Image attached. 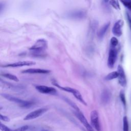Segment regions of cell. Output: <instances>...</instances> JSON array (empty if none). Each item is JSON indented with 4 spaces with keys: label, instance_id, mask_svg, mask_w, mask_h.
I'll return each mask as SVG.
<instances>
[{
    "label": "cell",
    "instance_id": "obj_15",
    "mask_svg": "<svg viewBox=\"0 0 131 131\" xmlns=\"http://www.w3.org/2000/svg\"><path fill=\"white\" fill-rule=\"evenodd\" d=\"M52 84L55 86L57 87V88H58V89H60V90H61L63 91L67 92H68V93H72V94H73L76 90L74 88H70V87H68V86H61L58 83H57L56 81H53Z\"/></svg>",
    "mask_w": 131,
    "mask_h": 131
},
{
    "label": "cell",
    "instance_id": "obj_1",
    "mask_svg": "<svg viewBox=\"0 0 131 131\" xmlns=\"http://www.w3.org/2000/svg\"><path fill=\"white\" fill-rule=\"evenodd\" d=\"M48 48V42L45 39H39L29 48L33 56L41 57L45 55V51Z\"/></svg>",
    "mask_w": 131,
    "mask_h": 131
},
{
    "label": "cell",
    "instance_id": "obj_22",
    "mask_svg": "<svg viewBox=\"0 0 131 131\" xmlns=\"http://www.w3.org/2000/svg\"><path fill=\"white\" fill-rule=\"evenodd\" d=\"M122 4L128 9L131 10V1L130 0H120Z\"/></svg>",
    "mask_w": 131,
    "mask_h": 131
},
{
    "label": "cell",
    "instance_id": "obj_14",
    "mask_svg": "<svg viewBox=\"0 0 131 131\" xmlns=\"http://www.w3.org/2000/svg\"><path fill=\"white\" fill-rule=\"evenodd\" d=\"M110 22H108L105 24L103 26L101 27V28L100 29V30L97 33V36L99 39H101L103 38L107 30H108L110 27Z\"/></svg>",
    "mask_w": 131,
    "mask_h": 131
},
{
    "label": "cell",
    "instance_id": "obj_24",
    "mask_svg": "<svg viewBox=\"0 0 131 131\" xmlns=\"http://www.w3.org/2000/svg\"><path fill=\"white\" fill-rule=\"evenodd\" d=\"M65 100L69 104V105H70L73 108H74V110H75V111H80L79 107L76 105V104L75 103H74L73 102L71 101L70 100H69V99H67V98L65 99Z\"/></svg>",
    "mask_w": 131,
    "mask_h": 131
},
{
    "label": "cell",
    "instance_id": "obj_6",
    "mask_svg": "<svg viewBox=\"0 0 131 131\" xmlns=\"http://www.w3.org/2000/svg\"><path fill=\"white\" fill-rule=\"evenodd\" d=\"M74 114L88 131L93 130L92 126L89 124L87 119H86V118L85 117V116H84V115L81 112L80 110L78 111H75L74 112Z\"/></svg>",
    "mask_w": 131,
    "mask_h": 131
},
{
    "label": "cell",
    "instance_id": "obj_10",
    "mask_svg": "<svg viewBox=\"0 0 131 131\" xmlns=\"http://www.w3.org/2000/svg\"><path fill=\"white\" fill-rule=\"evenodd\" d=\"M123 21L121 19L117 20L115 23L112 28V33L115 36L117 37H120L122 35V28L123 26Z\"/></svg>",
    "mask_w": 131,
    "mask_h": 131
},
{
    "label": "cell",
    "instance_id": "obj_18",
    "mask_svg": "<svg viewBox=\"0 0 131 131\" xmlns=\"http://www.w3.org/2000/svg\"><path fill=\"white\" fill-rule=\"evenodd\" d=\"M2 75L3 76H4V77L8 78L9 79L12 80L13 81H14L16 82L19 81L18 78L15 75H13V74H12L10 73H4V74H2Z\"/></svg>",
    "mask_w": 131,
    "mask_h": 131
},
{
    "label": "cell",
    "instance_id": "obj_31",
    "mask_svg": "<svg viewBox=\"0 0 131 131\" xmlns=\"http://www.w3.org/2000/svg\"><path fill=\"white\" fill-rule=\"evenodd\" d=\"M45 131H46V130H45Z\"/></svg>",
    "mask_w": 131,
    "mask_h": 131
},
{
    "label": "cell",
    "instance_id": "obj_4",
    "mask_svg": "<svg viewBox=\"0 0 131 131\" xmlns=\"http://www.w3.org/2000/svg\"><path fill=\"white\" fill-rule=\"evenodd\" d=\"M90 117L92 126L97 131H100L101 129V126L98 112L96 110H93L91 113Z\"/></svg>",
    "mask_w": 131,
    "mask_h": 131
},
{
    "label": "cell",
    "instance_id": "obj_27",
    "mask_svg": "<svg viewBox=\"0 0 131 131\" xmlns=\"http://www.w3.org/2000/svg\"><path fill=\"white\" fill-rule=\"evenodd\" d=\"M125 15H126V17L127 21V23H128V27H129L130 30H131V17L129 15V13L128 12H126Z\"/></svg>",
    "mask_w": 131,
    "mask_h": 131
},
{
    "label": "cell",
    "instance_id": "obj_3",
    "mask_svg": "<svg viewBox=\"0 0 131 131\" xmlns=\"http://www.w3.org/2000/svg\"><path fill=\"white\" fill-rule=\"evenodd\" d=\"M118 50L116 48L111 47L107 59V66L110 69H113L117 60Z\"/></svg>",
    "mask_w": 131,
    "mask_h": 131
},
{
    "label": "cell",
    "instance_id": "obj_16",
    "mask_svg": "<svg viewBox=\"0 0 131 131\" xmlns=\"http://www.w3.org/2000/svg\"><path fill=\"white\" fill-rule=\"evenodd\" d=\"M72 94L74 95L75 98L76 99H77L80 102H81V103H82L84 105H87L86 102L84 100L82 95L81 94V93L79 92V91H78L77 90H76V91Z\"/></svg>",
    "mask_w": 131,
    "mask_h": 131
},
{
    "label": "cell",
    "instance_id": "obj_17",
    "mask_svg": "<svg viewBox=\"0 0 131 131\" xmlns=\"http://www.w3.org/2000/svg\"><path fill=\"white\" fill-rule=\"evenodd\" d=\"M118 71H113L111 73H110L104 77V79L107 81L111 80L114 79H116L118 77Z\"/></svg>",
    "mask_w": 131,
    "mask_h": 131
},
{
    "label": "cell",
    "instance_id": "obj_29",
    "mask_svg": "<svg viewBox=\"0 0 131 131\" xmlns=\"http://www.w3.org/2000/svg\"><path fill=\"white\" fill-rule=\"evenodd\" d=\"M108 2H110V0H103V2L105 4H107Z\"/></svg>",
    "mask_w": 131,
    "mask_h": 131
},
{
    "label": "cell",
    "instance_id": "obj_8",
    "mask_svg": "<svg viewBox=\"0 0 131 131\" xmlns=\"http://www.w3.org/2000/svg\"><path fill=\"white\" fill-rule=\"evenodd\" d=\"M35 64L36 62L33 61H20L2 66V67L5 68H17L24 66H32L35 65Z\"/></svg>",
    "mask_w": 131,
    "mask_h": 131
},
{
    "label": "cell",
    "instance_id": "obj_21",
    "mask_svg": "<svg viewBox=\"0 0 131 131\" xmlns=\"http://www.w3.org/2000/svg\"><path fill=\"white\" fill-rule=\"evenodd\" d=\"M119 41L118 39L116 37H113L111 38L110 40L111 47L116 48V47L118 45Z\"/></svg>",
    "mask_w": 131,
    "mask_h": 131
},
{
    "label": "cell",
    "instance_id": "obj_25",
    "mask_svg": "<svg viewBox=\"0 0 131 131\" xmlns=\"http://www.w3.org/2000/svg\"><path fill=\"white\" fill-rule=\"evenodd\" d=\"M0 129L2 131H13V130L11 129L9 127L6 126L2 122L0 123Z\"/></svg>",
    "mask_w": 131,
    "mask_h": 131
},
{
    "label": "cell",
    "instance_id": "obj_2",
    "mask_svg": "<svg viewBox=\"0 0 131 131\" xmlns=\"http://www.w3.org/2000/svg\"><path fill=\"white\" fill-rule=\"evenodd\" d=\"M1 96L3 97H4L5 99H7V100H8L9 101L13 102L18 104V105H19V106L23 107V108L29 107L31 105H32L33 104V102H32L31 101L24 100L19 99L17 97L12 96L10 94H6V93H2Z\"/></svg>",
    "mask_w": 131,
    "mask_h": 131
},
{
    "label": "cell",
    "instance_id": "obj_30",
    "mask_svg": "<svg viewBox=\"0 0 131 131\" xmlns=\"http://www.w3.org/2000/svg\"><path fill=\"white\" fill-rule=\"evenodd\" d=\"M92 131H93V130H92Z\"/></svg>",
    "mask_w": 131,
    "mask_h": 131
},
{
    "label": "cell",
    "instance_id": "obj_9",
    "mask_svg": "<svg viewBox=\"0 0 131 131\" xmlns=\"http://www.w3.org/2000/svg\"><path fill=\"white\" fill-rule=\"evenodd\" d=\"M35 89L39 93L45 94H55L57 92L55 88L47 85H37L35 86Z\"/></svg>",
    "mask_w": 131,
    "mask_h": 131
},
{
    "label": "cell",
    "instance_id": "obj_13",
    "mask_svg": "<svg viewBox=\"0 0 131 131\" xmlns=\"http://www.w3.org/2000/svg\"><path fill=\"white\" fill-rule=\"evenodd\" d=\"M111 93L107 89H104L101 94V101L103 104H107L111 100Z\"/></svg>",
    "mask_w": 131,
    "mask_h": 131
},
{
    "label": "cell",
    "instance_id": "obj_28",
    "mask_svg": "<svg viewBox=\"0 0 131 131\" xmlns=\"http://www.w3.org/2000/svg\"><path fill=\"white\" fill-rule=\"evenodd\" d=\"M0 119L5 122H9L10 121V119L9 117L5 115H3L2 114H1L0 115Z\"/></svg>",
    "mask_w": 131,
    "mask_h": 131
},
{
    "label": "cell",
    "instance_id": "obj_19",
    "mask_svg": "<svg viewBox=\"0 0 131 131\" xmlns=\"http://www.w3.org/2000/svg\"><path fill=\"white\" fill-rule=\"evenodd\" d=\"M119 97L121 101L122 102L123 106L124 108H126V98H125V95L124 94V92L123 91H121L119 94Z\"/></svg>",
    "mask_w": 131,
    "mask_h": 131
},
{
    "label": "cell",
    "instance_id": "obj_12",
    "mask_svg": "<svg viewBox=\"0 0 131 131\" xmlns=\"http://www.w3.org/2000/svg\"><path fill=\"white\" fill-rule=\"evenodd\" d=\"M50 72V70L46 69L30 68L23 70L21 73L25 74H48Z\"/></svg>",
    "mask_w": 131,
    "mask_h": 131
},
{
    "label": "cell",
    "instance_id": "obj_5",
    "mask_svg": "<svg viewBox=\"0 0 131 131\" xmlns=\"http://www.w3.org/2000/svg\"><path fill=\"white\" fill-rule=\"evenodd\" d=\"M47 111H48V108L46 107L40 108L39 109L36 110L27 114L24 118V120L26 121V120H30L36 119L38 117H39L40 116L43 114Z\"/></svg>",
    "mask_w": 131,
    "mask_h": 131
},
{
    "label": "cell",
    "instance_id": "obj_20",
    "mask_svg": "<svg viewBox=\"0 0 131 131\" xmlns=\"http://www.w3.org/2000/svg\"><path fill=\"white\" fill-rule=\"evenodd\" d=\"M128 128L129 126L127 117L126 116H124L123 118V131H129Z\"/></svg>",
    "mask_w": 131,
    "mask_h": 131
},
{
    "label": "cell",
    "instance_id": "obj_7",
    "mask_svg": "<svg viewBox=\"0 0 131 131\" xmlns=\"http://www.w3.org/2000/svg\"><path fill=\"white\" fill-rule=\"evenodd\" d=\"M117 71L119 74L118 77L119 83L122 87H125L127 84V80L124 70L121 65L119 64L118 66Z\"/></svg>",
    "mask_w": 131,
    "mask_h": 131
},
{
    "label": "cell",
    "instance_id": "obj_23",
    "mask_svg": "<svg viewBox=\"0 0 131 131\" xmlns=\"http://www.w3.org/2000/svg\"><path fill=\"white\" fill-rule=\"evenodd\" d=\"M111 5L116 9H120V5L116 0H110Z\"/></svg>",
    "mask_w": 131,
    "mask_h": 131
},
{
    "label": "cell",
    "instance_id": "obj_11",
    "mask_svg": "<svg viewBox=\"0 0 131 131\" xmlns=\"http://www.w3.org/2000/svg\"><path fill=\"white\" fill-rule=\"evenodd\" d=\"M67 16L72 19H81L86 17V12L82 10H76L70 12L67 14Z\"/></svg>",
    "mask_w": 131,
    "mask_h": 131
},
{
    "label": "cell",
    "instance_id": "obj_26",
    "mask_svg": "<svg viewBox=\"0 0 131 131\" xmlns=\"http://www.w3.org/2000/svg\"><path fill=\"white\" fill-rule=\"evenodd\" d=\"M28 125H24L21 127H19L15 130H13V131H26L29 128Z\"/></svg>",
    "mask_w": 131,
    "mask_h": 131
}]
</instances>
